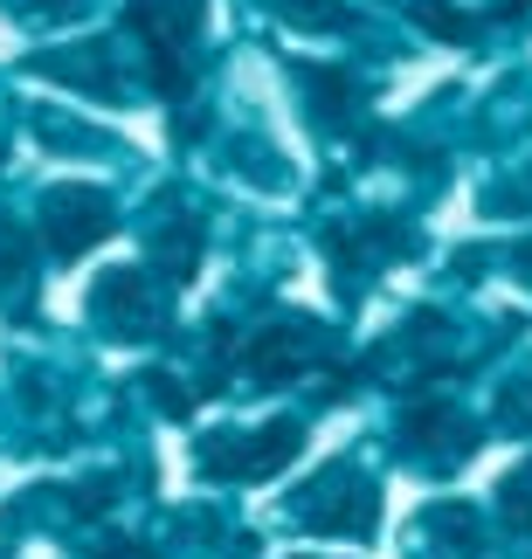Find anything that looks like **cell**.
<instances>
[{"instance_id":"3","label":"cell","mask_w":532,"mask_h":559,"mask_svg":"<svg viewBox=\"0 0 532 559\" xmlns=\"http://www.w3.org/2000/svg\"><path fill=\"white\" fill-rule=\"evenodd\" d=\"M118 228L111 201H104L97 187H49L42 193V249L56 255V263H76V255H91L104 235Z\"/></svg>"},{"instance_id":"14","label":"cell","mask_w":532,"mask_h":559,"mask_svg":"<svg viewBox=\"0 0 532 559\" xmlns=\"http://www.w3.org/2000/svg\"><path fill=\"white\" fill-rule=\"evenodd\" d=\"M519 263H525V270H532V242H519Z\"/></svg>"},{"instance_id":"10","label":"cell","mask_w":532,"mask_h":559,"mask_svg":"<svg viewBox=\"0 0 532 559\" xmlns=\"http://www.w3.org/2000/svg\"><path fill=\"white\" fill-rule=\"evenodd\" d=\"M415 28H429L436 41H471L477 35V14H457L450 0H415Z\"/></svg>"},{"instance_id":"1","label":"cell","mask_w":532,"mask_h":559,"mask_svg":"<svg viewBox=\"0 0 532 559\" xmlns=\"http://www.w3.org/2000/svg\"><path fill=\"white\" fill-rule=\"evenodd\" d=\"M132 35L145 41V76L159 97H187L194 91V41L208 21V0H132L125 8Z\"/></svg>"},{"instance_id":"4","label":"cell","mask_w":532,"mask_h":559,"mask_svg":"<svg viewBox=\"0 0 532 559\" xmlns=\"http://www.w3.org/2000/svg\"><path fill=\"white\" fill-rule=\"evenodd\" d=\"M297 525L305 532H346V539H374L380 525V490L353 469H326V484L297 490Z\"/></svg>"},{"instance_id":"11","label":"cell","mask_w":532,"mask_h":559,"mask_svg":"<svg viewBox=\"0 0 532 559\" xmlns=\"http://www.w3.org/2000/svg\"><path fill=\"white\" fill-rule=\"evenodd\" d=\"M498 511H505V525H512V532L532 539V463H519L512 477L498 484Z\"/></svg>"},{"instance_id":"2","label":"cell","mask_w":532,"mask_h":559,"mask_svg":"<svg viewBox=\"0 0 532 559\" xmlns=\"http://www.w3.org/2000/svg\"><path fill=\"white\" fill-rule=\"evenodd\" d=\"M297 449H305V428L297 421H270V428H249V436H208L201 442V477L263 484V477L297 463Z\"/></svg>"},{"instance_id":"9","label":"cell","mask_w":532,"mask_h":559,"mask_svg":"<svg viewBox=\"0 0 532 559\" xmlns=\"http://www.w3.org/2000/svg\"><path fill=\"white\" fill-rule=\"evenodd\" d=\"M276 14L297 21V28H318V35H353L359 28V14L346 0H276Z\"/></svg>"},{"instance_id":"13","label":"cell","mask_w":532,"mask_h":559,"mask_svg":"<svg viewBox=\"0 0 532 559\" xmlns=\"http://www.w3.org/2000/svg\"><path fill=\"white\" fill-rule=\"evenodd\" d=\"M145 386H153V394H159V407H166V415H174V421H187V415H194V401L180 394V380H166V373H153V380H145Z\"/></svg>"},{"instance_id":"7","label":"cell","mask_w":532,"mask_h":559,"mask_svg":"<svg viewBox=\"0 0 532 559\" xmlns=\"http://www.w3.org/2000/svg\"><path fill=\"white\" fill-rule=\"evenodd\" d=\"M159 284V276H153ZM153 284L139 270H111L104 284L91 290V318L111 332H153Z\"/></svg>"},{"instance_id":"12","label":"cell","mask_w":532,"mask_h":559,"mask_svg":"<svg viewBox=\"0 0 532 559\" xmlns=\"http://www.w3.org/2000/svg\"><path fill=\"white\" fill-rule=\"evenodd\" d=\"M28 235H21V228H8V222H0V290H14V284H28Z\"/></svg>"},{"instance_id":"5","label":"cell","mask_w":532,"mask_h":559,"mask_svg":"<svg viewBox=\"0 0 532 559\" xmlns=\"http://www.w3.org/2000/svg\"><path fill=\"white\" fill-rule=\"evenodd\" d=\"M326 353H332V346H326V332H311L305 318H284V325L257 332V346H249L243 367L257 373V380H297V373H311Z\"/></svg>"},{"instance_id":"6","label":"cell","mask_w":532,"mask_h":559,"mask_svg":"<svg viewBox=\"0 0 532 559\" xmlns=\"http://www.w3.org/2000/svg\"><path fill=\"white\" fill-rule=\"evenodd\" d=\"M35 76L62 83V91H83V97H97V104H125V83H118L111 62H104V49H42L35 56Z\"/></svg>"},{"instance_id":"8","label":"cell","mask_w":532,"mask_h":559,"mask_svg":"<svg viewBox=\"0 0 532 559\" xmlns=\"http://www.w3.org/2000/svg\"><path fill=\"white\" fill-rule=\"evenodd\" d=\"M291 76L305 83V97H311V124H326V132H353L359 124V83L346 70H326V62H291Z\"/></svg>"}]
</instances>
